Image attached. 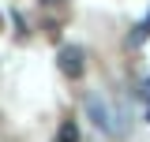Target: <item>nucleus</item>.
I'll return each mask as SVG.
<instances>
[{"label":"nucleus","instance_id":"obj_1","mask_svg":"<svg viewBox=\"0 0 150 142\" xmlns=\"http://www.w3.org/2000/svg\"><path fill=\"white\" fill-rule=\"evenodd\" d=\"M56 67L64 71L68 79H79V75L86 71V53H83L79 45H64V49L56 53Z\"/></svg>","mask_w":150,"mask_h":142},{"label":"nucleus","instance_id":"obj_2","mask_svg":"<svg viewBox=\"0 0 150 142\" xmlns=\"http://www.w3.org/2000/svg\"><path fill=\"white\" fill-rule=\"evenodd\" d=\"M86 108H90L94 124L101 127V131H112V124H109V116H105V108H101V101H98V97H86Z\"/></svg>","mask_w":150,"mask_h":142},{"label":"nucleus","instance_id":"obj_3","mask_svg":"<svg viewBox=\"0 0 150 142\" xmlns=\"http://www.w3.org/2000/svg\"><path fill=\"white\" fill-rule=\"evenodd\" d=\"M139 97H143V105H146V120H150V82L139 86Z\"/></svg>","mask_w":150,"mask_h":142},{"label":"nucleus","instance_id":"obj_4","mask_svg":"<svg viewBox=\"0 0 150 142\" xmlns=\"http://www.w3.org/2000/svg\"><path fill=\"white\" fill-rule=\"evenodd\" d=\"M60 142H75V127H71V124L64 127V135H60Z\"/></svg>","mask_w":150,"mask_h":142},{"label":"nucleus","instance_id":"obj_5","mask_svg":"<svg viewBox=\"0 0 150 142\" xmlns=\"http://www.w3.org/2000/svg\"><path fill=\"white\" fill-rule=\"evenodd\" d=\"M41 4H60V0H41Z\"/></svg>","mask_w":150,"mask_h":142},{"label":"nucleus","instance_id":"obj_6","mask_svg":"<svg viewBox=\"0 0 150 142\" xmlns=\"http://www.w3.org/2000/svg\"><path fill=\"white\" fill-rule=\"evenodd\" d=\"M0 22H4V19H0Z\"/></svg>","mask_w":150,"mask_h":142}]
</instances>
